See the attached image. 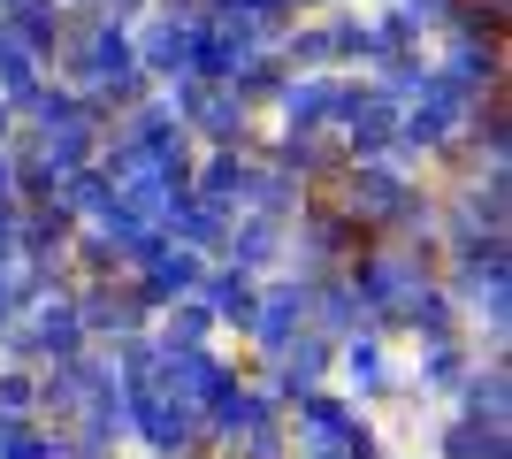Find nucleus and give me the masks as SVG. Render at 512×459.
Returning <instances> with one entry per match:
<instances>
[{
  "mask_svg": "<svg viewBox=\"0 0 512 459\" xmlns=\"http://www.w3.org/2000/svg\"><path fill=\"white\" fill-rule=\"evenodd\" d=\"M329 100H337V85H291L283 92V115H291V123H321V115H329Z\"/></svg>",
  "mask_w": 512,
  "mask_h": 459,
  "instance_id": "2",
  "label": "nucleus"
},
{
  "mask_svg": "<svg viewBox=\"0 0 512 459\" xmlns=\"http://www.w3.org/2000/svg\"><path fill=\"white\" fill-rule=\"evenodd\" d=\"M146 69H161V77L199 69V23L192 16H153L146 23Z\"/></svg>",
  "mask_w": 512,
  "mask_h": 459,
  "instance_id": "1",
  "label": "nucleus"
},
{
  "mask_svg": "<svg viewBox=\"0 0 512 459\" xmlns=\"http://www.w3.org/2000/svg\"><path fill=\"white\" fill-rule=\"evenodd\" d=\"M107 8H115V16H138V8H146V0H107Z\"/></svg>",
  "mask_w": 512,
  "mask_h": 459,
  "instance_id": "4",
  "label": "nucleus"
},
{
  "mask_svg": "<svg viewBox=\"0 0 512 459\" xmlns=\"http://www.w3.org/2000/svg\"><path fill=\"white\" fill-rule=\"evenodd\" d=\"M451 8H459V0H406V16H413V23H444Z\"/></svg>",
  "mask_w": 512,
  "mask_h": 459,
  "instance_id": "3",
  "label": "nucleus"
}]
</instances>
